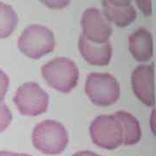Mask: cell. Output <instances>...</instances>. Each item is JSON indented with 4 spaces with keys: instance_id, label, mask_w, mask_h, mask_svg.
Listing matches in <instances>:
<instances>
[{
    "instance_id": "cell-13",
    "label": "cell",
    "mask_w": 156,
    "mask_h": 156,
    "mask_svg": "<svg viewBox=\"0 0 156 156\" xmlns=\"http://www.w3.org/2000/svg\"><path fill=\"white\" fill-rule=\"evenodd\" d=\"M18 17L11 5L0 2V38L8 37L16 29Z\"/></svg>"
},
{
    "instance_id": "cell-3",
    "label": "cell",
    "mask_w": 156,
    "mask_h": 156,
    "mask_svg": "<svg viewBox=\"0 0 156 156\" xmlns=\"http://www.w3.org/2000/svg\"><path fill=\"white\" fill-rule=\"evenodd\" d=\"M55 45L53 32L40 24H31L26 27L17 42L19 50L32 59H39L52 52Z\"/></svg>"
},
{
    "instance_id": "cell-14",
    "label": "cell",
    "mask_w": 156,
    "mask_h": 156,
    "mask_svg": "<svg viewBox=\"0 0 156 156\" xmlns=\"http://www.w3.org/2000/svg\"><path fill=\"white\" fill-rule=\"evenodd\" d=\"M12 121V114L5 102L0 101V133L9 127Z\"/></svg>"
},
{
    "instance_id": "cell-11",
    "label": "cell",
    "mask_w": 156,
    "mask_h": 156,
    "mask_svg": "<svg viewBox=\"0 0 156 156\" xmlns=\"http://www.w3.org/2000/svg\"><path fill=\"white\" fill-rule=\"evenodd\" d=\"M129 50L135 60L147 62L154 53L153 37L149 30L146 28H139L129 37Z\"/></svg>"
},
{
    "instance_id": "cell-2",
    "label": "cell",
    "mask_w": 156,
    "mask_h": 156,
    "mask_svg": "<svg viewBox=\"0 0 156 156\" xmlns=\"http://www.w3.org/2000/svg\"><path fill=\"white\" fill-rule=\"evenodd\" d=\"M47 83L62 93H69L77 85L79 69L75 62L67 57H56L41 69Z\"/></svg>"
},
{
    "instance_id": "cell-4",
    "label": "cell",
    "mask_w": 156,
    "mask_h": 156,
    "mask_svg": "<svg viewBox=\"0 0 156 156\" xmlns=\"http://www.w3.org/2000/svg\"><path fill=\"white\" fill-rule=\"evenodd\" d=\"M85 93L98 106H109L120 97L121 88L116 78L108 73L92 72L85 82Z\"/></svg>"
},
{
    "instance_id": "cell-16",
    "label": "cell",
    "mask_w": 156,
    "mask_h": 156,
    "mask_svg": "<svg viewBox=\"0 0 156 156\" xmlns=\"http://www.w3.org/2000/svg\"><path fill=\"white\" fill-rule=\"evenodd\" d=\"M136 4L138 5L140 9L145 13L146 15L151 14V1H137Z\"/></svg>"
},
{
    "instance_id": "cell-10",
    "label": "cell",
    "mask_w": 156,
    "mask_h": 156,
    "mask_svg": "<svg viewBox=\"0 0 156 156\" xmlns=\"http://www.w3.org/2000/svg\"><path fill=\"white\" fill-rule=\"evenodd\" d=\"M78 49L84 59L92 65L105 66L111 60L113 48L109 41L105 44H95L81 34L78 39Z\"/></svg>"
},
{
    "instance_id": "cell-6",
    "label": "cell",
    "mask_w": 156,
    "mask_h": 156,
    "mask_svg": "<svg viewBox=\"0 0 156 156\" xmlns=\"http://www.w3.org/2000/svg\"><path fill=\"white\" fill-rule=\"evenodd\" d=\"M13 101L21 115L36 116L46 112L49 95L38 83L28 82L17 89Z\"/></svg>"
},
{
    "instance_id": "cell-5",
    "label": "cell",
    "mask_w": 156,
    "mask_h": 156,
    "mask_svg": "<svg viewBox=\"0 0 156 156\" xmlns=\"http://www.w3.org/2000/svg\"><path fill=\"white\" fill-rule=\"evenodd\" d=\"M89 133L92 141L104 149L113 150L123 143V128L114 115H101L91 122Z\"/></svg>"
},
{
    "instance_id": "cell-7",
    "label": "cell",
    "mask_w": 156,
    "mask_h": 156,
    "mask_svg": "<svg viewBox=\"0 0 156 156\" xmlns=\"http://www.w3.org/2000/svg\"><path fill=\"white\" fill-rule=\"evenodd\" d=\"M83 35L95 44L108 42L113 29L102 12L95 7L85 10L82 17Z\"/></svg>"
},
{
    "instance_id": "cell-1",
    "label": "cell",
    "mask_w": 156,
    "mask_h": 156,
    "mask_svg": "<svg viewBox=\"0 0 156 156\" xmlns=\"http://www.w3.org/2000/svg\"><path fill=\"white\" fill-rule=\"evenodd\" d=\"M32 142L34 147L43 154H59L69 143L68 132L61 122L45 120L34 128Z\"/></svg>"
},
{
    "instance_id": "cell-18",
    "label": "cell",
    "mask_w": 156,
    "mask_h": 156,
    "mask_svg": "<svg viewBox=\"0 0 156 156\" xmlns=\"http://www.w3.org/2000/svg\"><path fill=\"white\" fill-rule=\"evenodd\" d=\"M72 156H101L95 154L94 152H91V151H79L77 153L74 154Z\"/></svg>"
},
{
    "instance_id": "cell-9",
    "label": "cell",
    "mask_w": 156,
    "mask_h": 156,
    "mask_svg": "<svg viewBox=\"0 0 156 156\" xmlns=\"http://www.w3.org/2000/svg\"><path fill=\"white\" fill-rule=\"evenodd\" d=\"M102 14L108 22L119 27H126L137 17L135 8L128 0H105L102 2Z\"/></svg>"
},
{
    "instance_id": "cell-12",
    "label": "cell",
    "mask_w": 156,
    "mask_h": 156,
    "mask_svg": "<svg viewBox=\"0 0 156 156\" xmlns=\"http://www.w3.org/2000/svg\"><path fill=\"white\" fill-rule=\"evenodd\" d=\"M114 115L119 119L123 128V143L131 146L139 142L141 138V128L139 121L132 114L126 111H118Z\"/></svg>"
},
{
    "instance_id": "cell-15",
    "label": "cell",
    "mask_w": 156,
    "mask_h": 156,
    "mask_svg": "<svg viewBox=\"0 0 156 156\" xmlns=\"http://www.w3.org/2000/svg\"><path fill=\"white\" fill-rule=\"evenodd\" d=\"M10 83V78L8 75L2 69H0V101L4 100Z\"/></svg>"
},
{
    "instance_id": "cell-8",
    "label": "cell",
    "mask_w": 156,
    "mask_h": 156,
    "mask_svg": "<svg viewBox=\"0 0 156 156\" xmlns=\"http://www.w3.org/2000/svg\"><path fill=\"white\" fill-rule=\"evenodd\" d=\"M135 95L147 106L154 105V65L140 64L135 68L131 76Z\"/></svg>"
},
{
    "instance_id": "cell-17",
    "label": "cell",
    "mask_w": 156,
    "mask_h": 156,
    "mask_svg": "<svg viewBox=\"0 0 156 156\" xmlns=\"http://www.w3.org/2000/svg\"><path fill=\"white\" fill-rule=\"evenodd\" d=\"M0 156H32L27 154H20V153H13L10 151H0Z\"/></svg>"
}]
</instances>
